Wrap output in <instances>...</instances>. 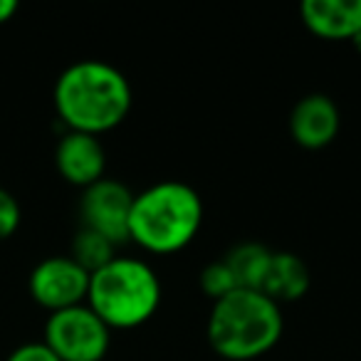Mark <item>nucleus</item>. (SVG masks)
I'll use <instances>...</instances> for the list:
<instances>
[{"instance_id": "423d86ee", "label": "nucleus", "mask_w": 361, "mask_h": 361, "mask_svg": "<svg viewBox=\"0 0 361 361\" xmlns=\"http://www.w3.org/2000/svg\"><path fill=\"white\" fill-rule=\"evenodd\" d=\"M30 297L47 312L85 305L90 290V272L70 255H52L40 260L27 277Z\"/></svg>"}, {"instance_id": "0eeeda50", "label": "nucleus", "mask_w": 361, "mask_h": 361, "mask_svg": "<svg viewBox=\"0 0 361 361\" xmlns=\"http://www.w3.org/2000/svg\"><path fill=\"white\" fill-rule=\"evenodd\" d=\"M134 193L116 178H99L90 188L82 191L80 216L82 228L104 235L116 247L129 240V216Z\"/></svg>"}, {"instance_id": "f257e3e1", "label": "nucleus", "mask_w": 361, "mask_h": 361, "mask_svg": "<svg viewBox=\"0 0 361 361\" xmlns=\"http://www.w3.org/2000/svg\"><path fill=\"white\" fill-rule=\"evenodd\" d=\"M55 111L67 131L102 136L129 116L134 92L124 72L102 60H80L55 82Z\"/></svg>"}, {"instance_id": "9d476101", "label": "nucleus", "mask_w": 361, "mask_h": 361, "mask_svg": "<svg viewBox=\"0 0 361 361\" xmlns=\"http://www.w3.org/2000/svg\"><path fill=\"white\" fill-rule=\"evenodd\" d=\"M300 16L322 40H351L361 32V0H305Z\"/></svg>"}, {"instance_id": "7ed1b4c3", "label": "nucleus", "mask_w": 361, "mask_h": 361, "mask_svg": "<svg viewBox=\"0 0 361 361\" xmlns=\"http://www.w3.org/2000/svg\"><path fill=\"white\" fill-rule=\"evenodd\" d=\"M285 331L282 307L260 290H235L213 302L208 344L226 361H252L272 351Z\"/></svg>"}, {"instance_id": "f8f14e48", "label": "nucleus", "mask_w": 361, "mask_h": 361, "mask_svg": "<svg viewBox=\"0 0 361 361\" xmlns=\"http://www.w3.org/2000/svg\"><path fill=\"white\" fill-rule=\"evenodd\" d=\"M272 252L267 245L255 240L238 243L223 255V262L231 267L233 277H235L238 287L243 290H260L262 277H265L267 267H270Z\"/></svg>"}, {"instance_id": "f03ea898", "label": "nucleus", "mask_w": 361, "mask_h": 361, "mask_svg": "<svg viewBox=\"0 0 361 361\" xmlns=\"http://www.w3.org/2000/svg\"><path fill=\"white\" fill-rule=\"evenodd\" d=\"M203 201L183 180H159L134 193L129 240L154 255H171L191 245L203 226Z\"/></svg>"}, {"instance_id": "20e7f679", "label": "nucleus", "mask_w": 361, "mask_h": 361, "mask_svg": "<svg viewBox=\"0 0 361 361\" xmlns=\"http://www.w3.org/2000/svg\"><path fill=\"white\" fill-rule=\"evenodd\" d=\"M159 305V275L139 257L116 255L109 265L90 275L87 307L109 329H136L156 314Z\"/></svg>"}, {"instance_id": "dca6fc26", "label": "nucleus", "mask_w": 361, "mask_h": 361, "mask_svg": "<svg viewBox=\"0 0 361 361\" xmlns=\"http://www.w3.org/2000/svg\"><path fill=\"white\" fill-rule=\"evenodd\" d=\"M6 361H60L45 341H27L8 354Z\"/></svg>"}, {"instance_id": "9b49d317", "label": "nucleus", "mask_w": 361, "mask_h": 361, "mask_svg": "<svg viewBox=\"0 0 361 361\" xmlns=\"http://www.w3.org/2000/svg\"><path fill=\"white\" fill-rule=\"evenodd\" d=\"M310 267L300 255H295V252H272L260 292L282 307L287 302L302 300L310 290Z\"/></svg>"}, {"instance_id": "ddd939ff", "label": "nucleus", "mask_w": 361, "mask_h": 361, "mask_svg": "<svg viewBox=\"0 0 361 361\" xmlns=\"http://www.w3.org/2000/svg\"><path fill=\"white\" fill-rule=\"evenodd\" d=\"M70 257L92 275V272L102 270V267L114 260L116 245L111 240H106L104 235H99V233L90 231V228H80L75 233V238H72Z\"/></svg>"}, {"instance_id": "4468645a", "label": "nucleus", "mask_w": 361, "mask_h": 361, "mask_svg": "<svg viewBox=\"0 0 361 361\" xmlns=\"http://www.w3.org/2000/svg\"><path fill=\"white\" fill-rule=\"evenodd\" d=\"M198 285H201L203 295L211 297L213 302L223 300V297L231 295V292L240 290V287H238V282H235V277H233L231 267L223 262V257L203 267L201 277H198Z\"/></svg>"}, {"instance_id": "39448f33", "label": "nucleus", "mask_w": 361, "mask_h": 361, "mask_svg": "<svg viewBox=\"0 0 361 361\" xmlns=\"http://www.w3.org/2000/svg\"><path fill=\"white\" fill-rule=\"evenodd\" d=\"M45 341L60 361H102L109 351L111 329L85 305L52 312L45 322Z\"/></svg>"}, {"instance_id": "1a4fd4ad", "label": "nucleus", "mask_w": 361, "mask_h": 361, "mask_svg": "<svg viewBox=\"0 0 361 361\" xmlns=\"http://www.w3.org/2000/svg\"><path fill=\"white\" fill-rule=\"evenodd\" d=\"M341 126L339 106L322 92L305 94L290 111V134L297 146L319 151L336 139Z\"/></svg>"}, {"instance_id": "6e6552de", "label": "nucleus", "mask_w": 361, "mask_h": 361, "mask_svg": "<svg viewBox=\"0 0 361 361\" xmlns=\"http://www.w3.org/2000/svg\"><path fill=\"white\" fill-rule=\"evenodd\" d=\"M55 166L60 176L77 188H90L106 171V151L99 136L65 131L55 146Z\"/></svg>"}, {"instance_id": "f3484780", "label": "nucleus", "mask_w": 361, "mask_h": 361, "mask_svg": "<svg viewBox=\"0 0 361 361\" xmlns=\"http://www.w3.org/2000/svg\"><path fill=\"white\" fill-rule=\"evenodd\" d=\"M16 13H18V3H16V0H0V25L11 20Z\"/></svg>"}, {"instance_id": "2eb2a0df", "label": "nucleus", "mask_w": 361, "mask_h": 361, "mask_svg": "<svg viewBox=\"0 0 361 361\" xmlns=\"http://www.w3.org/2000/svg\"><path fill=\"white\" fill-rule=\"evenodd\" d=\"M23 211L18 198L11 191L0 188V240H8V238L16 235V231L20 228Z\"/></svg>"}, {"instance_id": "a211bd4d", "label": "nucleus", "mask_w": 361, "mask_h": 361, "mask_svg": "<svg viewBox=\"0 0 361 361\" xmlns=\"http://www.w3.org/2000/svg\"><path fill=\"white\" fill-rule=\"evenodd\" d=\"M349 42H351V45H354V50H356V52H359V55H361V32H356V35L351 37Z\"/></svg>"}]
</instances>
